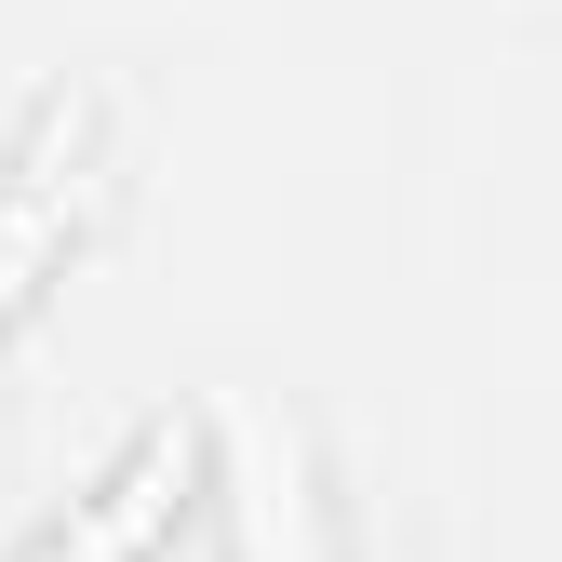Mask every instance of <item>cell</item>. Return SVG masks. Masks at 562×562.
Instances as JSON below:
<instances>
[{
	"instance_id": "cell-1",
	"label": "cell",
	"mask_w": 562,
	"mask_h": 562,
	"mask_svg": "<svg viewBox=\"0 0 562 562\" xmlns=\"http://www.w3.org/2000/svg\"><path fill=\"white\" fill-rule=\"evenodd\" d=\"M188 496H201V456H188V429H148L81 509H67L54 536H27V562H148L175 522H188Z\"/></svg>"
},
{
	"instance_id": "cell-2",
	"label": "cell",
	"mask_w": 562,
	"mask_h": 562,
	"mask_svg": "<svg viewBox=\"0 0 562 562\" xmlns=\"http://www.w3.org/2000/svg\"><path fill=\"white\" fill-rule=\"evenodd\" d=\"M94 121H54L41 148L14 161V188H0V308H27V281L54 268V241L81 228V201H94Z\"/></svg>"
}]
</instances>
